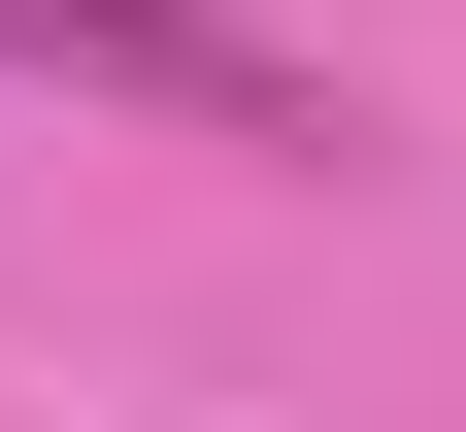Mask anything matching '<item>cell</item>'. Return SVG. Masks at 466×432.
I'll list each match as a JSON object with an SVG mask.
<instances>
[{
    "mask_svg": "<svg viewBox=\"0 0 466 432\" xmlns=\"http://www.w3.org/2000/svg\"><path fill=\"white\" fill-rule=\"evenodd\" d=\"M0 67H67V100H167V134H333L233 0H0Z\"/></svg>",
    "mask_w": 466,
    "mask_h": 432,
    "instance_id": "cell-1",
    "label": "cell"
}]
</instances>
